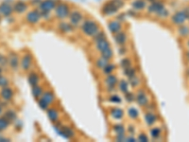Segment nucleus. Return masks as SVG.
I'll return each mask as SVG.
<instances>
[{
  "instance_id": "0eeeda50",
  "label": "nucleus",
  "mask_w": 189,
  "mask_h": 142,
  "mask_svg": "<svg viewBox=\"0 0 189 142\" xmlns=\"http://www.w3.org/2000/svg\"><path fill=\"white\" fill-rule=\"evenodd\" d=\"M41 18V13L38 11H30V12H28L26 19L27 21L30 24H36L39 22Z\"/></svg>"
},
{
  "instance_id": "09e8293b",
  "label": "nucleus",
  "mask_w": 189,
  "mask_h": 142,
  "mask_svg": "<svg viewBox=\"0 0 189 142\" xmlns=\"http://www.w3.org/2000/svg\"><path fill=\"white\" fill-rule=\"evenodd\" d=\"M1 113H2V107L0 106V114H1Z\"/></svg>"
},
{
  "instance_id": "c756f323",
  "label": "nucleus",
  "mask_w": 189,
  "mask_h": 142,
  "mask_svg": "<svg viewBox=\"0 0 189 142\" xmlns=\"http://www.w3.org/2000/svg\"><path fill=\"white\" fill-rule=\"evenodd\" d=\"M106 81H107V84H109V86H114L116 84V81H117V79H116L114 76L110 75L107 78V80H106Z\"/></svg>"
},
{
  "instance_id": "a878e982",
  "label": "nucleus",
  "mask_w": 189,
  "mask_h": 142,
  "mask_svg": "<svg viewBox=\"0 0 189 142\" xmlns=\"http://www.w3.org/2000/svg\"><path fill=\"white\" fill-rule=\"evenodd\" d=\"M155 121H156V116L155 115L151 113H148L146 115V122L148 125H152Z\"/></svg>"
},
{
  "instance_id": "473e14b6",
  "label": "nucleus",
  "mask_w": 189,
  "mask_h": 142,
  "mask_svg": "<svg viewBox=\"0 0 189 142\" xmlns=\"http://www.w3.org/2000/svg\"><path fill=\"white\" fill-rule=\"evenodd\" d=\"M114 131L117 133L118 135H124V127L122 125H115L114 126Z\"/></svg>"
},
{
  "instance_id": "79ce46f5",
  "label": "nucleus",
  "mask_w": 189,
  "mask_h": 142,
  "mask_svg": "<svg viewBox=\"0 0 189 142\" xmlns=\"http://www.w3.org/2000/svg\"><path fill=\"white\" fill-rule=\"evenodd\" d=\"M7 84H8V81H7L6 78L0 76V86L4 87V86H6Z\"/></svg>"
},
{
  "instance_id": "1a4fd4ad",
  "label": "nucleus",
  "mask_w": 189,
  "mask_h": 142,
  "mask_svg": "<svg viewBox=\"0 0 189 142\" xmlns=\"http://www.w3.org/2000/svg\"><path fill=\"white\" fill-rule=\"evenodd\" d=\"M13 8L8 3H2L0 5V14L3 16H9L12 13Z\"/></svg>"
},
{
  "instance_id": "ea45409f",
  "label": "nucleus",
  "mask_w": 189,
  "mask_h": 142,
  "mask_svg": "<svg viewBox=\"0 0 189 142\" xmlns=\"http://www.w3.org/2000/svg\"><path fill=\"white\" fill-rule=\"evenodd\" d=\"M7 63H8V59L6 57H4L3 55L0 54V66H5L7 65Z\"/></svg>"
},
{
  "instance_id": "bb28decb",
  "label": "nucleus",
  "mask_w": 189,
  "mask_h": 142,
  "mask_svg": "<svg viewBox=\"0 0 189 142\" xmlns=\"http://www.w3.org/2000/svg\"><path fill=\"white\" fill-rule=\"evenodd\" d=\"M42 88L40 86H33L32 88V94H33V97L35 98V99H38L39 97H41L42 96Z\"/></svg>"
},
{
  "instance_id": "4468645a",
  "label": "nucleus",
  "mask_w": 189,
  "mask_h": 142,
  "mask_svg": "<svg viewBox=\"0 0 189 142\" xmlns=\"http://www.w3.org/2000/svg\"><path fill=\"white\" fill-rule=\"evenodd\" d=\"M109 31L112 32V33H117L120 31V29H121V24L120 22L118 21H112V22H110L109 23Z\"/></svg>"
},
{
  "instance_id": "a18cd8bd",
  "label": "nucleus",
  "mask_w": 189,
  "mask_h": 142,
  "mask_svg": "<svg viewBox=\"0 0 189 142\" xmlns=\"http://www.w3.org/2000/svg\"><path fill=\"white\" fill-rule=\"evenodd\" d=\"M140 141H143V142H146V141H148V136L146 135H144V134H142V135H139V138H138Z\"/></svg>"
},
{
  "instance_id": "412c9836",
  "label": "nucleus",
  "mask_w": 189,
  "mask_h": 142,
  "mask_svg": "<svg viewBox=\"0 0 189 142\" xmlns=\"http://www.w3.org/2000/svg\"><path fill=\"white\" fill-rule=\"evenodd\" d=\"M111 116L115 119H120L123 117V111L119 108H114L111 111Z\"/></svg>"
},
{
  "instance_id": "9b49d317",
  "label": "nucleus",
  "mask_w": 189,
  "mask_h": 142,
  "mask_svg": "<svg viewBox=\"0 0 189 142\" xmlns=\"http://www.w3.org/2000/svg\"><path fill=\"white\" fill-rule=\"evenodd\" d=\"M96 47H98V50L101 52L105 50H107L108 47H110V44L109 42L107 41V39H106V37L104 38H101L99 39V40L96 41Z\"/></svg>"
},
{
  "instance_id": "e433bc0d",
  "label": "nucleus",
  "mask_w": 189,
  "mask_h": 142,
  "mask_svg": "<svg viewBox=\"0 0 189 142\" xmlns=\"http://www.w3.org/2000/svg\"><path fill=\"white\" fill-rule=\"evenodd\" d=\"M160 134H161V131H160L159 128H154L151 130V135H152V138H158V136L160 135Z\"/></svg>"
},
{
  "instance_id": "8fccbe9b",
  "label": "nucleus",
  "mask_w": 189,
  "mask_h": 142,
  "mask_svg": "<svg viewBox=\"0 0 189 142\" xmlns=\"http://www.w3.org/2000/svg\"><path fill=\"white\" fill-rule=\"evenodd\" d=\"M1 73H2V69H1V67H0V76H1Z\"/></svg>"
},
{
  "instance_id": "f704fd0d",
  "label": "nucleus",
  "mask_w": 189,
  "mask_h": 142,
  "mask_svg": "<svg viewBox=\"0 0 189 142\" xmlns=\"http://www.w3.org/2000/svg\"><path fill=\"white\" fill-rule=\"evenodd\" d=\"M119 87H120V89H121V91H122V92H124V93L128 92V84L125 81H122L120 82V86Z\"/></svg>"
},
{
  "instance_id": "f3484780",
  "label": "nucleus",
  "mask_w": 189,
  "mask_h": 142,
  "mask_svg": "<svg viewBox=\"0 0 189 142\" xmlns=\"http://www.w3.org/2000/svg\"><path fill=\"white\" fill-rule=\"evenodd\" d=\"M114 40L115 42L118 44V45H124L126 43V40H127V35L124 32H117L115 33L114 35Z\"/></svg>"
},
{
  "instance_id": "37998d69",
  "label": "nucleus",
  "mask_w": 189,
  "mask_h": 142,
  "mask_svg": "<svg viewBox=\"0 0 189 142\" xmlns=\"http://www.w3.org/2000/svg\"><path fill=\"white\" fill-rule=\"evenodd\" d=\"M110 100H111V101H113V102H115V103H117V102L119 103V102L121 101L120 98H119L118 96H113V97L110 99Z\"/></svg>"
},
{
  "instance_id": "3c124183",
  "label": "nucleus",
  "mask_w": 189,
  "mask_h": 142,
  "mask_svg": "<svg viewBox=\"0 0 189 142\" xmlns=\"http://www.w3.org/2000/svg\"><path fill=\"white\" fill-rule=\"evenodd\" d=\"M148 1H151V2H154V1H156V0H148Z\"/></svg>"
},
{
  "instance_id": "f8f14e48",
  "label": "nucleus",
  "mask_w": 189,
  "mask_h": 142,
  "mask_svg": "<svg viewBox=\"0 0 189 142\" xmlns=\"http://www.w3.org/2000/svg\"><path fill=\"white\" fill-rule=\"evenodd\" d=\"M0 95H1V97L3 98L4 100H11L12 98L13 92H12V89H11V88H9V87H6V86H4V87L2 88L1 92H0Z\"/></svg>"
},
{
  "instance_id": "c03bdc74",
  "label": "nucleus",
  "mask_w": 189,
  "mask_h": 142,
  "mask_svg": "<svg viewBox=\"0 0 189 142\" xmlns=\"http://www.w3.org/2000/svg\"><path fill=\"white\" fill-rule=\"evenodd\" d=\"M122 66H123L125 68L130 67V62L128 60V59H125V60L122 61Z\"/></svg>"
},
{
  "instance_id": "20e7f679",
  "label": "nucleus",
  "mask_w": 189,
  "mask_h": 142,
  "mask_svg": "<svg viewBox=\"0 0 189 142\" xmlns=\"http://www.w3.org/2000/svg\"><path fill=\"white\" fill-rule=\"evenodd\" d=\"M56 2L54 0H43L40 3V11L42 12V13H46L48 14L53 9L56 8Z\"/></svg>"
},
{
  "instance_id": "c9c22d12",
  "label": "nucleus",
  "mask_w": 189,
  "mask_h": 142,
  "mask_svg": "<svg viewBox=\"0 0 189 142\" xmlns=\"http://www.w3.org/2000/svg\"><path fill=\"white\" fill-rule=\"evenodd\" d=\"M157 15L158 16H160V17H162V18H164V17H167V15H168V12L167 11L166 9H161V11H160L158 13H157Z\"/></svg>"
},
{
  "instance_id": "6e6552de",
  "label": "nucleus",
  "mask_w": 189,
  "mask_h": 142,
  "mask_svg": "<svg viewBox=\"0 0 189 142\" xmlns=\"http://www.w3.org/2000/svg\"><path fill=\"white\" fill-rule=\"evenodd\" d=\"M164 7V4L162 2H157V1H154L152 2L151 5L148 6V12L149 13H158L161 9H163Z\"/></svg>"
},
{
  "instance_id": "864d4df0",
  "label": "nucleus",
  "mask_w": 189,
  "mask_h": 142,
  "mask_svg": "<svg viewBox=\"0 0 189 142\" xmlns=\"http://www.w3.org/2000/svg\"><path fill=\"white\" fill-rule=\"evenodd\" d=\"M188 45H189V43H188Z\"/></svg>"
},
{
  "instance_id": "f257e3e1",
  "label": "nucleus",
  "mask_w": 189,
  "mask_h": 142,
  "mask_svg": "<svg viewBox=\"0 0 189 142\" xmlns=\"http://www.w3.org/2000/svg\"><path fill=\"white\" fill-rule=\"evenodd\" d=\"M123 5L124 2L122 0H111V1L104 4L101 11H102L105 15H110V14L115 13L120 8L123 7Z\"/></svg>"
},
{
  "instance_id": "de8ad7c7",
  "label": "nucleus",
  "mask_w": 189,
  "mask_h": 142,
  "mask_svg": "<svg viewBox=\"0 0 189 142\" xmlns=\"http://www.w3.org/2000/svg\"><path fill=\"white\" fill-rule=\"evenodd\" d=\"M185 12V14H186V17H187V19H189V7L188 8H186L185 11H183Z\"/></svg>"
},
{
  "instance_id": "b1692460",
  "label": "nucleus",
  "mask_w": 189,
  "mask_h": 142,
  "mask_svg": "<svg viewBox=\"0 0 189 142\" xmlns=\"http://www.w3.org/2000/svg\"><path fill=\"white\" fill-rule=\"evenodd\" d=\"M4 117L9 122V121H13V120H15V119H16V114H15V112L12 111V110H8L6 113H5Z\"/></svg>"
},
{
  "instance_id": "f03ea898",
  "label": "nucleus",
  "mask_w": 189,
  "mask_h": 142,
  "mask_svg": "<svg viewBox=\"0 0 189 142\" xmlns=\"http://www.w3.org/2000/svg\"><path fill=\"white\" fill-rule=\"evenodd\" d=\"M81 29L84 34L88 36H95L98 32V25L96 21L93 20H86L81 26Z\"/></svg>"
},
{
  "instance_id": "49530a36",
  "label": "nucleus",
  "mask_w": 189,
  "mask_h": 142,
  "mask_svg": "<svg viewBox=\"0 0 189 142\" xmlns=\"http://www.w3.org/2000/svg\"><path fill=\"white\" fill-rule=\"evenodd\" d=\"M126 98H127V100H130V101H132L133 100V97L130 95V94H128L127 96H126Z\"/></svg>"
},
{
  "instance_id": "ddd939ff",
  "label": "nucleus",
  "mask_w": 189,
  "mask_h": 142,
  "mask_svg": "<svg viewBox=\"0 0 189 142\" xmlns=\"http://www.w3.org/2000/svg\"><path fill=\"white\" fill-rule=\"evenodd\" d=\"M136 100H137V103L140 106H145V105L148 104V98H147L146 94H145L143 91H140L137 94Z\"/></svg>"
},
{
  "instance_id": "aec40b11",
  "label": "nucleus",
  "mask_w": 189,
  "mask_h": 142,
  "mask_svg": "<svg viewBox=\"0 0 189 142\" xmlns=\"http://www.w3.org/2000/svg\"><path fill=\"white\" fill-rule=\"evenodd\" d=\"M28 82H30V84L33 87L38 84L39 82V77L38 75L36 74V73L32 72L30 74V76H28Z\"/></svg>"
},
{
  "instance_id": "72a5a7b5",
  "label": "nucleus",
  "mask_w": 189,
  "mask_h": 142,
  "mask_svg": "<svg viewBox=\"0 0 189 142\" xmlns=\"http://www.w3.org/2000/svg\"><path fill=\"white\" fill-rule=\"evenodd\" d=\"M179 32H180L181 35L186 36L189 34V28L188 27H181L180 29H179Z\"/></svg>"
},
{
  "instance_id": "c85d7f7f",
  "label": "nucleus",
  "mask_w": 189,
  "mask_h": 142,
  "mask_svg": "<svg viewBox=\"0 0 189 142\" xmlns=\"http://www.w3.org/2000/svg\"><path fill=\"white\" fill-rule=\"evenodd\" d=\"M9 126V121L5 117H0V131L7 129Z\"/></svg>"
},
{
  "instance_id": "6ab92c4d",
  "label": "nucleus",
  "mask_w": 189,
  "mask_h": 142,
  "mask_svg": "<svg viewBox=\"0 0 189 142\" xmlns=\"http://www.w3.org/2000/svg\"><path fill=\"white\" fill-rule=\"evenodd\" d=\"M30 63H31V56L30 55H25L23 57L21 66L24 69H28V68L30 66Z\"/></svg>"
},
{
  "instance_id": "58836bf2",
  "label": "nucleus",
  "mask_w": 189,
  "mask_h": 142,
  "mask_svg": "<svg viewBox=\"0 0 189 142\" xmlns=\"http://www.w3.org/2000/svg\"><path fill=\"white\" fill-rule=\"evenodd\" d=\"M126 75L127 76H129V77H133V75H134V69H133L132 67H127L126 68Z\"/></svg>"
},
{
  "instance_id": "a19ab883",
  "label": "nucleus",
  "mask_w": 189,
  "mask_h": 142,
  "mask_svg": "<svg viewBox=\"0 0 189 142\" xmlns=\"http://www.w3.org/2000/svg\"><path fill=\"white\" fill-rule=\"evenodd\" d=\"M39 105H40V107H41L42 109H46L47 106H48V104L43 99L39 100Z\"/></svg>"
},
{
  "instance_id": "423d86ee",
  "label": "nucleus",
  "mask_w": 189,
  "mask_h": 142,
  "mask_svg": "<svg viewBox=\"0 0 189 142\" xmlns=\"http://www.w3.org/2000/svg\"><path fill=\"white\" fill-rule=\"evenodd\" d=\"M186 19L187 17L185 12H178L172 16L171 20L174 24H176V25H182V24H183L186 21Z\"/></svg>"
},
{
  "instance_id": "393cba45",
  "label": "nucleus",
  "mask_w": 189,
  "mask_h": 142,
  "mask_svg": "<svg viewBox=\"0 0 189 142\" xmlns=\"http://www.w3.org/2000/svg\"><path fill=\"white\" fill-rule=\"evenodd\" d=\"M59 28L62 32H69L72 31V26L66 22H62L59 25Z\"/></svg>"
},
{
  "instance_id": "a211bd4d",
  "label": "nucleus",
  "mask_w": 189,
  "mask_h": 142,
  "mask_svg": "<svg viewBox=\"0 0 189 142\" xmlns=\"http://www.w3.org/2000/svg\"><path fill=\"white\" fill-rule=\"evenodd\" d=\"M132 6L133 9H137V11H141V9L146 8L147 4L145 2V0H134L132 3Z\"/></svg>"
},
{
  "instance_id": "603ef678",
  "label": "nucleus",
  "mask_w": 189,
  "mask_h": 142,
  "mask_svg": "<svg viewBox=\"0 0 189 142\" xmlns=\"http://www.w3.org/2000/svg\"><path fill=\"white\" fill-rule=\"evenodd\" d=\"M188 58H189V52H188Z\"/></svg>"
},
{
  "instance_id": "4c0bfd02",
  "label": "nucleus",
  "mask_w": 189,
  "mask_h": 142,
  "mask_svg": "<svg viewBox=\"0 0 189 142\" xmlns=\"http://www.w3.org/2000/svg\"><path fill=\"white\" fill-rule=\"evenodd\" d=\"M104 72L106 74H109V73H112V71L114 70V66L113 65H107L104 68Z\"/></svg>"
},
{
  "instance_id": "9d476101",
  "label": "nucleus",
  "mask_w": 189,
  "mask_h": 142,
  "mask_svg": "<svg viewBox=\"0 0 189 142\" xmlns=\"http://www.w3.org/2000/svg\"><path fill=\"white\" fill-rule=\"evenodd\" d=\"M8 63H9V66H11V67L12 68H17L18 65H19V58L17 56L16 53H11V54L9 55L8 57Z\"/></svg>"
},
{
  "instance_id": "5701e85b",
  "label": "nucleus",
  "mask_w": 189,
  "mask_h": 142,
  "mask_svg": "<svg viewBox=\"0 0 189 142\" xmlns=\"http://www.w3.org/2000/svg\"><path fill=\"white\" fill-rule=\"evenodd\" d=\"M42 99L45 100L47 104H50L51 102L53 101V100H54V95H53V93L47 91V92H46L45 94L43 95Z\"/></svg>"
},
{
  "instance_id": "2f4dec72",
  "label": "nucleus",
  "mask_w": 189,
  "mask_h": 142,
  "mask_svg": "<svg viewBox=\"0 0 189 142\" xmlns=\"http://www.w3.org/2000/svg\"><path fill=\"white\" fill-rule=\"evenodd\" d=\"M129 116L132 117V119H136L138 117V111L135 108H130L129 109Z\"/></svg>"
},
{
  "instance_id": "7ed1b4c3",
  "label": "nucleus",
  "mask_w": 189,
  "mask_h": 142,
  "mask_svg": "<svg viewBox=\"0 0 189 142\" xmlns=\"http://www.w3.org/2000/svg\"><path fill=\"white\" fill-rule=\"evenodd\" d=\"M55 14H56V16L60 19H64L66 17H68L70 14L69 6L65 3L58 4L55 8Z\"/></svg>"
},
{
  "instance_id": "2eb2a0df",
  "label": "nucleus",
  "mask_w": 189,
  "mask_h": 142,
  "mask_svg": "<svg viewBox=\"0 0 189 142\" xmlns=\"http://www.w3.org/2000/svg\"><path fill=\"white\" fill-rule=\"evenodd\" d=\"M27 9H28V6H27V4L25 2H23V1H18L15 5H14V8L13 9L17 13H23V12H25L27 11Z\"/></svg>"
},
{
  "instance_id": "39448f33",
  "label": "nucleus",
  "mask_w": 189,
  "mask_h": 142,
  "mask_svg": "<svg viewBox=\"0 0 189 142\" xmlns=\"http://www.w3.org/2000/svg\"><path fill=\"white\" fill-rule=\"evenodd\" d=\"M83 19V16L80 12L79 11H73L72 12H70L69 14V20H70V24L73 26H77L82 21Z\"/></svg>"
},
{
  "instance_id": "4be33fe9",
  "label": "nucleus",
  "mask_w": 189,
  "mask_h": 142,
  "mask_svg": "<svg viewBox=\"0 0 189 142\" xmlns=\"http://www.w3.org/2000/svg\"><path fill=\"white\" fill-rule=\"evenodd\" d=\"M47 116H48V117H49V119L53 122L57 121V119H58V112L54 108H51L49 110H47Z\"/></svg>"
},
{
  "instance_id": "dca6fc26",
  "label": "nucleus",
  "mask_w": 189,
  "mask_h": 142,
  "mask_svg": "<svg viewBox=\"0 0 189 142\" xmlns=\"http://www.w3.org/2000/svg\"><path fill=\"white\" fill-rule=\"evenodd\" d=\"M59 133L66 139H69L74 135V132L70 128H68V127H62V130H59Z\"/></svg>"
},
{
  "instance_id": "7c9ffc66",
  "label": "nucleus",
  "mask_w": 189,
  "mask_h": 142,
  "mask_svg": "<svg viewBox=\"0 0 189 142\" xmlns=\"http://www.w3.org/2000/svg\"><path fill=\"white\" fill-rule=\"evenodd\" d=\"M108 63H107V60L106 59H104L103 57L99 59V60L98 61V63H96V66H98L99 68H104L106 66H107Z\"/></svg>"
},
{
  "instance_id": "cd10ccee",
  "label": "nucleus",
  "mask_w": 189,
  "mask_h": 142,
  "mask_svg": "<svg viewBox=\"0 0 189 142\" xmlns=\"http://www.w3.org/2000/svg\"><path fill=\"white\" fill-rule=\"evenodd\" d=\"M101 54H102V57L104 59H106V60H109V59L112 58L113 56V50L111 47H108L107 50H105L103 51H101Z\"/></svg>"
}]
</instances>
